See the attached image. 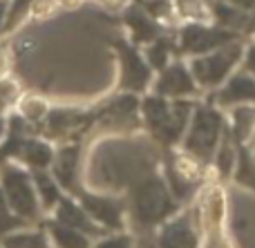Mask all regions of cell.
Listing matches in <instances>:
<instances>
[{
  "mask_svg": "<svg viewBox=\"0 0 255 248\" xmlns=\"http://www.w3.org/2000/svg\"><path fill=\"white\" fill-rule=\"evenodd\" d=\"M177 208H179L177 199L170 195L166 181L157 174H148L141 181L132 183L130 197L126 201V210L139 231H152L161 226L177 213Z\"/></svg>",
  "mask_w": 255,
  "mask_h": 248,
  "instance_id": "obj_1",
  "label": "cell"
},
{
  "mask_svg": "<svg viewBox=\"0 0 255 248\" xmlns=\"http://www.w3.org/2000/svg\"><path fill=\"white\" fill-rule=\"evenodd\" d=\"M141 114H143V123L150 130V134L161 146L172 148L184 139L190 114H193V103L184 98L168 101V98L152 94L141 101Z\"/></svg>",
  "mask_w": 255,
  "mask_h": 248,
  "instance_id": "obj_2",
  "label": "cell"
},
{
  "mask_svg": "<svg viewBox=\"0 0 255 248\" xmlns=\"http://www.w3.org/2000/svg\"><path fill=\"white\" fill-rule=\"evenodd\" d=\"M224 128H226L224 116L211 103L197 105L195 112L190 114V125L184 132V150L193 159H197L199 164L208 165L215 159V152H217V146H220Z\"/></svg>",
  "mask_w": 255,
  "mask_h": 248,
  "instance_id": "obj_3",
  "label": "cell"
},
{
  "mask_svg": "<svg viewBox=\"0 0 255 248\" xmlns=\"http://www.w3.org/2000/svg\"><path fill=\"white\" fill-rule=\"evenodd\" d=\"M0 192H2L7 206L22 217L27 224H36L40 219V204L36 197V188L31 174L25 168L9 164H0Z\"/></svg>",
  "mask_w": 255,
  "mask_h": 248,
  "instance_id": "obj_4",
  "label": "cell"
},
{
  "mask_svg": "<svg viewBox=\"0 0 255 248\" xmlns=\"http://www.w3.org/2000/svg\"><path fill=\"white\" fill-rule=\"evenodd\" d=\"M240 58H242V45L233 40L215 52L195 56L190 61V74H193L195 83L202 87H217L231 76Z\"/></svg>",
  "mask_w": 255,
  "mask_h": 248,
  "instance_id": "obj_5",
  "label": "cell"
},
{
  "mask_svg": "<svg viewBox=\"0 0 255 248\" xmlns=\"http://www.w3.org/2000/svg\"><path fill=\"white\" fill-rule=\"evenodd\" d=\"M74 199L79 201V206L106 231H124V213H126V201L117 199V197H108V195H97L90 192L85 188H76Z\"/></svg>",
  "mask_w": 255,
  "mask_h": 248,
  "instance_id": "obj_6",
  "label": "cell"
},
{
  "mask_svg": "<svg viewBox=\"0 0 255 248\" xmlns=\"http://www.w3.org/2000/svg\"><path fill=\"white\" fill-rule=\"evenodd\" d=\"M235 38H238L235 31L222 29V27H208L202 22H188L179 31V54L202 56V54L215 52V49L233 43Z\"/></svg>",
  "mask_w": 255,
  "mask_h": 248,
  "instance_id": "obj_7",
  "label": "cell"
},
{
  "mask_svg": "<svg viewBox=\"0 0 255 248\" xmlns=\"http://www.w3.org/2000/svg\"><path fill=\"white\" fill-rule=\"evenodd\" d=\"M115 49H117V54H119V63H121L119 87L130 94L145 92V87L150 85V79H152V70H150V65L145 63V58L141 56L134 45L126 43V40H121V38L115 40Z\"/></svg>",
  "mask_w": 255,
  "mask_h": 248,
  "instance_id": "obj_8",
  "label": "cell"
},
{
  "mask_svg": "<svg viewBox=\"0 0 255 248\" xmlns=\"http://www.w3.org/2000/svg\"><path fill=\"white\" fill-rule=\"evenodd\" d=\"M199 92V85L195 83L190 70L181 61L168 63L161 70L157 83H154V94L163 98H188Z\"/></svg>",
  "mask_w": 255,
  "mask_h": 248,
  "instance_id": "obj_9",
  "label": "cell"
},
{
  "mask_svg": "<svg viewBox=\"0 0 255 248\" xmlns=\"http://www.w3.org/2000/svg\"><path fill=\"white\" fill-rule=\"evenodd\" d=\"M52 213H54V217H52L54 222L63 224V226H70V228H74V231H81L88 237H106L108 235L106 228L99 226V224L81 208L79 201L72 195H63L61 199H58V204L54 206Z\"/></svg>",
  "mask_w": 255,
  "mask_h": 248,
  "instance_id": "obj_10",
  "label": "cell"
},
{
  "mask_svg": "<svg viewBox=\"0 0 255 248\" xmlns=\"http://www.w3.org/2000/svg\"><path fill=\"white\" fill-rule=\"evenodd\" d=\"M79 161H81V148L79 146H67L54 152L52 161V177L61 186V190L74 192L79 188Z\"/></svg>",
  "mask_w": 255,
  "mask_h": 248,
  "instance_id": "obj_11",
  "label": "cell"
},
{
  "mask_svg": "<svg viewBox=\"0 0 255 248\" xmlns=\"http://www.w3.org/2000/svg\"><path fill=\"white\" fill-rule=\"evenodd\" d=\"M197 233L190 226L188 215L166 219L157 237V248H197Z\"/></svg>",
  "mask_w": 255,
  "mask_h": 248,
  "instance_id": "obj_12",
  "label": "cell"
},
{
  "mask_svg": "<svg viewBox=\"0 0 255 248\" xmlns=\"http://www.w3.org/2000/svg\"><path fill=\"white\" fill-rule=\"evenodd\" d=\"M124 22L130 29V36L134 40V45H148L152 43L157 36H161V27L157 25L152 16L145 9H141L139 4H130L124 11Z\"/></svg>",
  "mask_w": 255,
  "mask_h": 248,
  "instance_id": "obj_13",
  "label": "cell"
},
{
  "mask_svg": "<svg viewBox=\"0 0 255 248\" xmlns=\"http://www.w3.org/2000/svg\"><path fill=\"white\" fill-rule=\"evenodd\" d=\"M215 101L220 105H235V103H249L255 101V76H251L249 72H240L233 74L226 85L217 92Z\"/></svg>",
  "mask_w": 255,
  "mask_h": 248,
  "instance_id": "obj_14",
  "label": "cell"
},
{
  "mask_svg": "<svg viewBox=\"0 0 255 248\" xmlns=\"http://www.w3.org/2000/svg\"><path fill=\"white\" fill-rule=\"evenodd\" d=\"M16 159H20L29 170H47L54 161V148L43 139L27 137Z\"/></svg>",
  "mask_w": 255,
  "mask_h": 248,
  "instance_id": "obj_15",
  "label": "cell"
},
{
  "mask_svg": "<svg viewBox=\"0 0 255 248\" xmlns=\"http://www.w3.org/2000/svg\"><path fill=\"white\" fill-rule=\"evenodd\" d=\"M43 228L47 231V237L54 248H92V242H90L88 235H83L81 231H74L70 226H63L54 219H45Z\"/></svg>",
  "mask_w": 255,
  "mask_h": 248,
  "instance_id": "obj_16",
  "label": "cell"
},
{
  "mask_svg": "<svg viewBox=\"0 0 255 248\" xmlns=\"http://www.w3.org/2000/svg\"><path fill=\"white\" fill-rule=\"evenodd\" d=\"M29 174H31V181H34V188H36V197H38L40 210H45V213L54 210V206H56L58 199L63 197V190L56 183V179H54L52 172H47V170H31Z\"/></svg>",
  "mask_w": 255,
  "mask_h": 248,
  "instance_id": "obj_17",
  "label": "cell"
},
{
  "mask_svg": "<svg viewBox=\"0 0 255 248\" xmlns=\"http://www.w3.org/2000/svg\"><path fill=\"white\" fill-rule=\"evenodd\" d=\"M45 121H47L49 137H63V134L81 128V123H85V121H92V116L79 110H52Z\"/></svg>",
  "mask_w": 255,
  "mask_h": 248,
  "instance_id": "obj_18",
  "label": "cell"
},
{
  "mask_svg": "<svg viewBox=\"0 0 255 248\" xmlns=\"http://www.w3.org/2000/svg\"><path fill=\"white\" fill-rule=\"evenodd\" d=\"M211 11L217 20V27L235 31V34H238L240 29H244V25H247V20H249V11H242V9L233 7V4L224 2V0H217L211 7Z\"/></svg>",
  "mask_w": 255,
  "mask_h": 248,
  "instance_id": "obj_19",
  "label": "cell"
},
{
  "mask_svg": "<svg viewBox=\"0 0 255 248\" xmlns=\"http://www.w3.org/2000/svg\"><path fill=\"white\" fill-rule=\"evenodd\" d=\"M235 143V141H233ZM235 181L255 192V159L244 143H235Z\"/></svg>",
  "mask_w": 255,
  "mask_h": 248,
  "instance_id": "obj_20",
  "label": "cell"
},
{
  "mask_svg": "<svg viewBox=\"0 0 255 248\" xmlns=\"http://www.w3.org/2000/svg\"><path fill=\"white\" fill-rule=\"evenodd\" d=\"M0 248H54L45 231H16L0 240Z\"/></svg>",
  "mask_w": 255,
  "mask_h": 248,
  "instance_id": "obj_21",
  "label": "cell"
},
{
  "mask_svg": "<svg viewBox=\"0 0 255 248\" xmlns=\"http://www.w3.org/2000/svg\"><path fill=\"white\" fill-rule=\"evenodd\" d=\"M172 40L166 38V36H157L152 43H148V49H145V63L150 65V70H159L170 63V54H172Z\"/></svg>",
  "mask_w": 255,
  "mask_h": 248,
  "instance_id": "obj_22",
  "label": "cell"
},
{
  "mask_svg": "<svg viewBox=\"0 0 255 248\" xmlns=\"http://www.w3.org/2000/svg\"><path fill=\"white\" fill-rule=\"evenodd\" d=\"M253 125H255V110H249V107H240V110H235L233 128L229 130L231 139H233L235 143H244L247 137L251 134Z\"/></svg>",
  "mask_w": 255,
  "mask_h": 248,
  "instance_id": "obj_23",
  "label": "cell"
},
{
  "mask_svg": "<svg viewBox=\"0 0 255 248\" xmlns=\"http://www.w3.org/2000/svg\"><path fill=\"white\" fill-rule=\"evenodd\" d=\"M27 226H29V224L22 217H18V215L9 208L2 192H0V240H2L4 235H11V233L22 231V228H27Z\"/></svg>",
  "mask_w": 255,
  "mask_h": 248,
  "instance_id": "obj_24",
  "label": "cell"
},
{
  "mask_svg": "<svg viewBox=\"0 0 255 248\" xmlns=\"http://www.w3.org/2000/svg\"><path fill=\"white\" fill-rule=\"evenodd\" d=\"M177 9H179L181 16H188L193 20H202L208 13L206 4L202 0H177Z\"/></svg>",
  "mask_w": 255,
  "mask_h": 248,
  "instance_id": "obj_25",
  "label": "cell"
},
{
  "mask_svg": "<svg viewBox=\"0 0 255 248\" xmlns=\"http://www.w3.org/2000/svg\"><path fill=\"white\" fill-rule=\"evenodd\" d=\"M16 98H18L16 83H11V81H0V114H2L9 105H13Z\"/></svg>",
  "mask_w": 255,
  "mask_h": 248,
  "instance_id": "obj_26",
  "label": "cell"
},
{
  "mask_svg": "<svg viewBox=\"0 0 255 248\" xmlns=\"http://www.w3.org/2000/svg\"><path fill=\"white\" fill-rule=\"evenodd\" d=\"M92 248H132V237L126 235V233H119V235H106Z\"/></svg>",
  "mask_w": 255,
  "mask_h": 248,
  "instance_id": "obj_27",
  "label": "cell"
},
{
  "mask_svg": "<svg viewBox=\"0 0 255 248\" xmlns=\"http://www.w3.org/2000/svg\"><path fill=\"white\" fill-rule=\"evenodd\" d=\"M244 70L251 76H255V45L247 49V56H244Z\"/></svg>",
  "mask_w": 255,
  "mask_h": 248,
  "instance_id": "obj_28",
  "label": "cell"
},
{
  "mask_svg": "<svg viewBox=\"0 0 255 248\" xmlns=\"http://www.w3.org/2000/svg\"><path fill=\"white\" fill-rule=\"evenodd\" d=\"M224 2L233 4V7L242 9V11H255V0H224Z\"/></svg>",
  "mask_w": 255,
  "mask_h": 248,
  "instance_id": "obj_29",
  "label": "cell"
},
{
  "mask_svg": "<svg viewBox=\"0 0 255 248\" xmlns=\"http://www.w3.org/2000/svg\"><path fill=\"white\" fill-rule=\"evenodd\" d=\"M7 11H9V4L4 0H0V34L4 29V20H7Z\"/></svg>",
  "mask_w": 255,
  "mask_h": 248,
  "instance_id": "obj_30",
  "label": "cell"
},
{
  "mask_svg": "<svg viewBox=\"0 0 255 248\" xmlns=\"http://www.w3.org/2000/svg\"><path fill=\"white\" fill-rule=\"evenodd\" d=\"M244 31L247 34H255V11H249V20L244 25Z\"/></svg>",
  "mask_w": 255,
  "mask_h": 248,
  "instance_id": "obj_31",
  "label": "cell"
},
{
  "mask_svg": "<svg viewBox=\"0 0 255 248\" xmlns=\"http://www.w3.org/2000/svg\"><path fill=\"white\" fill-rule=\"evenodd\" d=\"M4 130H7V123H4V119L0 116V141H2V137H4Z\"/></svg>",
  "mask_w": 255,
  "mask_h": 248,
  "instance_id": "obj_32",
  "label": "cell"
}]
</instances>
